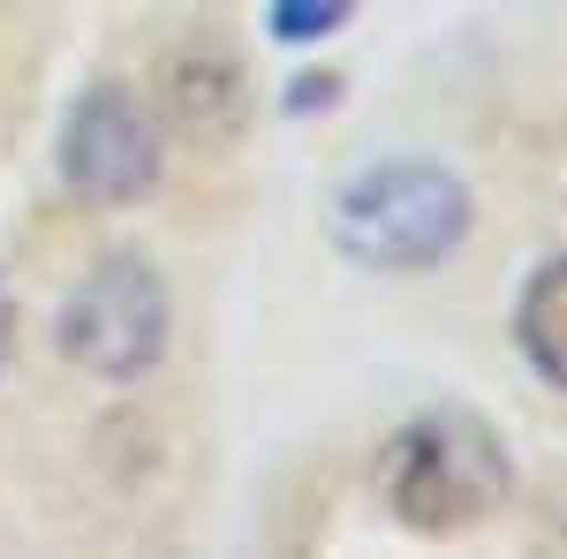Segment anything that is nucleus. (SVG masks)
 Returning <instances> with one entry per match:
<instances>
[{"instance_id": "nucleus-1", "label": "nucleus", "mask_w": 567, "mask_h": 559, "mask_svg": "<svg viewBox=\"0 0 567 559\" xmlns=\"http://www.w3.org/2000/svg\"><path fill=\"white\" fill-rule=\"evenodd\" d=\"M470 235V189L432 159H393V167L355 174L333 205V242L355 265H393L424 272Z\"/></svg>"}, {"instance_id": "nucleus-2", "label": "nucleus", "mask_w": 567, "mask_h": 559, "mask_svg": "<svg viewBox=\"0 0 567 559\" xmlns=\"http://www.w3.org/2000/svg\"><path fill=\"white\" fill-rule=\"evenodd\" d=\"M507 491V454L484 416H462V408H439V416H416V424L393 438L386 454V499L393 515L424 537H446V529H470L477 515L499 507Z\"/></svg>"}, {"instance_id": "nucleus-3", "label": "nucleus", "mask_w": 567, "mask_h": 559, "mask_svg": "<svg viewBox=\"0 0 567 559\" xmlns=\"http://www.w3.org/2000/svg\"><path fill=\"white\" fill-rule=\"evenodd\" d=\"M61 355L91 379H144L167 355V288L144 258H106L61 310Z\"/></svg>"}, {"instance_id": "nucleus-4", "label": "nucleus", "mask_w": 567, "mask_h": 559, "mask_svg": "<svg viewBox=\"0 0 567 559\" xmlns=\"http://www.w3.org/2000/svg\"><path fill=\"white\" fill-rule=\"evenodd\" d=\"M61 174L91 205H130L159 182V130L130 91H91L61 136Z\"/></svg>"}, {"instance_id": "nucleus-5", "label": "nucleus", "mask_w": 567, "mask_h": 559, "mask_svg": "<svg viewBox=\"0 0 567 559\" xmlns=\"http://www.w3.org/2000/svg\"><path fill=\"white\" fill-rule=\"evenodd\" d=\"M515 333H523V355H529V363H537L553 386H567V258H553L523 288Z\"/></svg>"}, {"instance_id": "nucleus-6", "label": "nucleus", "mask_w": 567, "mask_h": 559, "mask_svg": "<svg viewBox=\"0 0 567 559\" xmlns=\"http://www.w3.org/2000/svg\"><path fill=\"white\" fill-rule=\"evenodd\" d=\"M349 8H355V0H272V8H265V23H272V39L310 45V39H326V31H341V23H349Z\"/></svg>"}, {"instance_id": "nucleus-7", "label": "nucleus", "mask_w": 567, "mask_h": 559, "mask_svg": "<svg viewBox=\"0 0 567 559\" xmlns=\"http://www.w3.org/2000/svg\"><path fill=\"white\" fill-rule=\"evenodd\" d=\"M8 341H16V302H8V288H0V363H8Z\"/></svg>"}]
</instances>
